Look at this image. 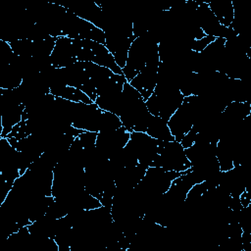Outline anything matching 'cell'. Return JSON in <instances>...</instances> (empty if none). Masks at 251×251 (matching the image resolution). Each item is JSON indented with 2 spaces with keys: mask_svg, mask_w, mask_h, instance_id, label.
Here are the masks:
<instances>
[{
  "mask_svg": "<svg viewBox=\"0 0 251 251\" xmlns=\"http://www.w3.org/2000/svg\"><path fill=\"white\" fill-rule=\"evenodd\" d=\"M159 57V40L151 32L136 37L130 45L125 67L122 69L127 82H129L149 61Z\"/></svg>",
  "mask_w": 251,
  "mask_h": 251,
  "instance_id": "obj_1",
  "label": "cell"
},
{
  "mask_svg": "<svg viewBox=\"0 0 251 251\" xmlns=\"http://www.w3.org/2000/svg\"><path fill=\"white\" fill-rule=\"evenodd\" d=\"M151 167L163 168L167 171L183 173L191 168L185 150L178 141H160L158 155Z\"/></svg>",
  "mask_w": 251,
  "mask_h": 251,
  "instance_id": "obj_2",
  "label": "cell"
},
{
  "mask_svg": "<svg viewBox=\"0 0 251 251\" xmlns=\"http://www.w3.org/2000/svg\"><path fill=\"white\" fill-rule=\"evenodd\" d=\"M62 35L73 39L91 40L105 44V33L103 29L75 16L68 9L62 23Z\"/></svg>",
  "mask_w": 251,
  "mask_h": 251,
  "instance_id": "obj_3",
  "label": "cell"
},
{
  "mask_svg": "<svg viewBox=\"0 0 251 251\" xmlns=\"http://www.w3.org/2000/svg\"><path fill=\"white\" fill-rule=\"evenodd\" d=\"M159 142V140L151 137L146 132L132 131L125 148L132 154L139 165L149 168L158 155Z\"/></svg>",
  "mask_w": 251,
  "mask_h": 251,
  "instance_id": "obj_4",
  "label": "cell"
},
{
  "mask_svg": "<svg viewBox=\"0 0 251 251\" xmlns=\"http://www.w3.org/2000/svg\"><path fill=\"white\" fill-rule=\"evenodd\" d=\"M91 62L110 69L118 75H123L122 69L116 63L113 55L105 44L91 40H78V62Z\"/></svg>",
  "mask_w": 251,
  "mask_h": 251,
  "instance_id": "obj_5",
  "label": "cell"
},
{
  "mask_svg": "<svg viewBox=\"0 0 251 251\" xmlns=\"http://www.w3.org/2000/svg\"><path fill=\"white\" fill-rule=\"evenodd\" d=\"M130 132L123 126L118 129L97 133L95 147L100 155L110 159L129 141Z\"/></svg>",
  "mask_w": 251,
  "mask_h": 251,
  "instance_id": "obj_6",
  "label": "cell"
},
{
  "mask_svg": "<svg viewBox=\"0 0 251 251\" xmlns=\"http://www.w3.org/2000/svg\"><path fill=\"white\" fill-rule=\"evenodd\" d=\"M50 64L55 68H67L78 62V40L59 36L50 55Z\"/></svg>",
  "mask_w": 251,
  "mask_h": 251,
  "instance_id": "obj_7",
  "label": "cell"
},
{
  "mask_svg": "<svg viewBox=\"0 0 251 251\" xmlns=\"http://www.w3.org/2000/svg\"><path fill=\"white\" fill-rule=\"evenodd\" d=\"M160 57L155 58L147 63V65L129 81V84L133 86L146 101L153 93L159 73Z\"/></svg>",
  "mask_w": 251,
  "mask_h": 251,
  "instance_id": "obj_8",
  "label": "cell"
},
{
  "mask_svg": "<svg viewBox=\"0 0 251 251\" xmlns=\"http://www.w3.org/2000/svg\"><path fill=\"white\" fill-rule=\"evenodd\" d=\"M208 6L219 23L226 27L232 25L234 21V5L231 0L207 1Z\"/></svg>",
  "mask_w": 251,
  "mask_h": 251,
  "instance_id": "obj_9",
  "label": "cell"
},
{
  "mask_svg": "<svg viewBox=\"0 0 251 251\" xmlns=\"http://www.w3.org/2000/svg\"><path fill=\"white\" fill-rule=\"evenodd\" d=\"M151 137L159 140V141H174L175 138L169 128L168 122L156 117L152 116L148 126L145 131Z\"/></svg>",
  "mask_w": 251,
  "mask_h": 251,
  "instance_id": "obj_10",
  "label": "cell"
},
{
  "mask_svg": "<svg viewBox=\"0 0 251 251\" xmlns=\"http://www.w3.org/2000/svg\"><path fill=\"white\" fill-rule=\"evenodd\" d=\"M50 93L56 97H60V98L67 99L76 103H86V104L93 103L91 99L80 89L68 86V85H62V86L50 88Z\"/></svg>",
  "mask_w": 251,
  "mask_h": 251,
  "instance_id": "obj_11",
  "label": "cell"
},
{
  "mask_svg": "<svg viewBox=\"0 0 251 251\" xmlns=\"http://www.w3.org/2000/svg\"><path fill=\"white\" fill-rule=\"evenodd\" d=\"M215 37L213 36H209V35H206L205 37L201 38V39H198V40H193L190 45H189V49L193 52H196V53H201L212 41H214Z\"/></svg>",
  "mask_w": 251,
  "mask_h": 251,
  "instance_id": "obj_12",
  "label": "cell"
}]
</instances>
